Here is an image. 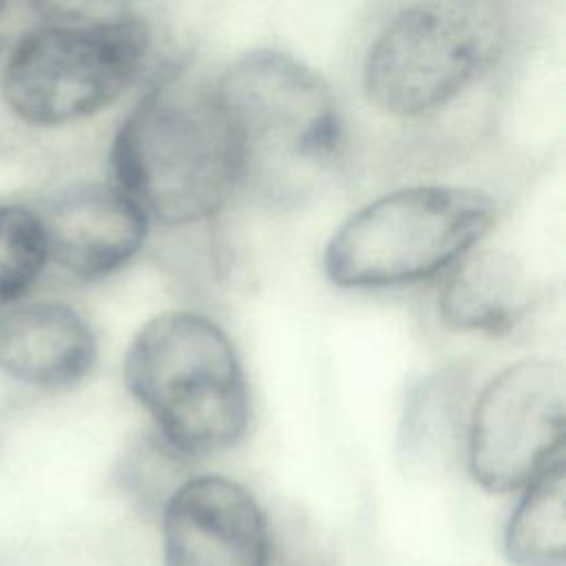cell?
Listing matches in <instances>:
<instances>
[{
	"label": "cell",
	"mask_w": 566,
	"mask_h": 566,
	"mask_svg": "<svg viewBox=\"0 0 566 566\" xmlns=\"http://www.w3.org/2000/svg\"><path fill=\"white\" fill-rule=\"evenodd\" d=\"M241 186L292 203L312 195L343 155V122L323 80L281 51L241 55L214 84Z\"/></svg>",
	"instance_id": "1"
},
{
	"label": "cell",
	"mask_w": 566,
	"mask_h": 566,
	"mask_svg": "<svg viewBox=\"0 0 566 566\" xmlns=\"http://www.w3.org/2000/svg\"><path fill=\"white\" fill-rule=\"evenodd\" d=\"M111 159L117 188L166 226L210 219L241 186L214 84L186 75L159 82L137 102Z\"/></svg>",
	"instance_id": "2"
},
{
	"label": "cell",
	"mask_w": 566,
	"mask_h": 566,
	"mask_svg": "<svg viewBox=\"0 0 566 566\" xmlns=\"http://www.w3.org/2000/svg\"><path fill=\"white\" fill-rule=\"evenodd\" d=\"M124 382L179 455L237 444L248 427V382L226 332L203 314L150 318L124 356Z\"/></svg>",
	"instance_id": "3"
},
{
	"label": "cell",
	"mask_w": 566,
	"mask_h": 566,
	"mask_svg": "<svg viewBox=\"0 0 566 566\" xmlns=\"http://www.w3.org/2000/svg\"><path fill=\"white\" fill-rule=\"evenodd\" d=\"M2 71L7 106L38 126L69 124L113 104L150 49L148 22L122 4H44Z\"/></svg>",
	"instance_id": "4"
},
{
	"label": "cell",
	"mask_w": 566,
	"mask_h": 566,
	"mask_svg": "<svg viewBox=\"0 0 566 566\" xmlns=\"http://www.w3.org/2000/svg\"><path fill=\"white\" fill-rule=\"evenodd\" d=\"M495 221V203L460 186H409L349 214L323 252L338 287L380 290L424 281L467 256Z\"/></svg>",
	"instance_id": "5"
},
{
	"label": "cell",
	"mask_w": 566,
	"mask_h": 566,
	"mask_svg": "<svg viewBox=\"0 0 566 566\" xmlns=\"http://www.w3.org/2000/svg\"><path fill=\"white\" fill-rule=\"evenodd\" d=\"M506 42V11L486 0L402 7L363 64L367 99L396 117L427 115L484 75Z\"/></svg>",
	"instance_id": "6"
},
{
	"label": "cell",
	"mask_w": 566,
	"mask_h": 566,
	"mask_svg": "<svg viewBox=\"0 0 566 566\" xmlns=\"http://www.w3.org/2000/svg\"><path fill=\"white\" fill-rule=\"evenodd\" d=\"M564 365L553 358H524L486 382L467 440L475 482L506 493L564 455Z\"/></svg>",
	"instance_id": "7"
},
{
	"label": "cell",
	"mask_w": 566,
	"mask_h": 566,
	"mask_svg": "<svg viewBox=\"0 0 566 566\" xmlns=\"http://www.w3.org/2000/svg\"><path fill=\"white\" fill-rule=\"evenodd\" d=\"M261 506L223 475L181 482L164 504V566H268Z\"/></svg>",
	"instance_id": "8"
},
{
	"label": "cell",
	"mask_w": 566,
	"mask_h": 566,
	"mask_svg": "<svg viewBox=\"0 0 566 566\" xmlns=\"http://www.w3.org/2000/svg\"><path fill=\"white\" fill-rule=\"evenodd\" d=\"M40 221L49 259L82 279H97L128 263L148 232L146 212L122 188L104 184L60 195Z\"/></svg>",
	"instance_id": "9"
},
{
	"label": "cell",
	"mask_w": 566,
	"mask_h": 566,
	"mask_svg": "<svg viewBox=\"0 0 566 566\" xmlns=\"http://www.w3.org/2000/svg\"><path fill=\"white\" fill-rule=\"evenodd\" d=\"M95 336L71 305L22 303L0 314V371L38 387H66L95 363Z\"/></svg>",
	"instance_id": "10"
},
{
	"label": "cell",
	"mask_w": 566,
	"mask_h": 566,
	"mask_svg": "<svg viewBox=\"0 0 566 566\" xmlns=\"http://www.w3.org/2000/svg\"><path fill=\"white\" fill-rule=\"evenodd\" d=\"M531 305V281L517 259L502 250H471L447 276L440 318L458 332L502 334Z\"/></svg>",
	"instance_id": "11"
},
{
	"label": "cell",
	"mask_w": 566,
	"mask_h": 566,
	"mask_svg": "<svg viewBox=\"0 0 566 566\" xmlns=\"http://www.w3.org/2000/svg\"><path fill=\"white\" fill-rule=\"evenodd\" d=\"M504 535L517 566H562L566 559V471L555 458L526 486Z\"/></svg>",
	"instance_id": "12"
},
{
	"label": "cell",
	"mask_w": 566,
	"mask_h": 566,
	"mask_svg": "<svg viewBox=\"0 0 566 566\" xmlns=\"http://www.w3.org/2000/svg\"><path fill=\"white\" fill-rule=\"evenodd\" d=\"M49 261L40 214L0 206V301L22 296Z\"/></svg>",
	"instance_id": "13"
},
{
	"label": "cell",
	"mask_w": 566,
	"mask_h": 566,
	"mask_svg": "<svg viewBox=\"0 0 566 566\" xmlns=\"http://www.w3.org/2000/svg\"><path fill=\"white\" fill-rule=\"evenodd\" d=\"M0 9H2V4H0Z\"/></svg>",
	"instance_id": "14"
}]
</instances>
